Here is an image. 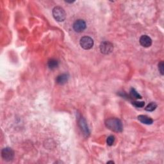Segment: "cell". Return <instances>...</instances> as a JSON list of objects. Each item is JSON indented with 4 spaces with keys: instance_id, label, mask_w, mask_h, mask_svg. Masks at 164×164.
Here are the masks:
<instances>
[{
    "instance_id": "1",
    "label": "cell",
    "mask_w": 164,
    "mask_h": 164,
    "mask_svg": "<svg viewBox=\"0 0 164 164\" xmlns=\"http://www.w3.org/2000/svg\"><path fill=\"white\" fill-rule=\"evenodd\" d=\"M105 125L109 129L115 132H122L123 126L122 122L117 118H110L105 121Z\"/></svg>"
},
{
    "instance_id": "2",
    "label": "cell",
    "mask_w": 164,
    "mask_h": 164,
    "mask_svg": "<svg viewBox=\"0 0 164 164\" xmlns=\"http://www.w3.org/2000/svg\"><path fill=\"white\" fill-rule=\"evenodd\" d=\"M53 16L55 20L59 22L64 21L66 17V12L64 9L60 7H55L53 9Z\"/></svg>"
},
{
    "instance_id": "3",
    "label": "cell",
    "mask_w": 164,
    "mask_h": 164,
    "mask_svg": "<svg viewBox=\"0 0 164 164\" xmlns=\"http://www.w3.org/2000/svg\"><path fill=\"white\" fill-rule=\"evenodd\" d=\"M79 44L83 49L88 50V49H90L93 47L94 40L91 37L85 36L82 37V39H80Z\"/></svg>"
},
{
    "instance_id": "4",
    "label": "cell",
    "mask_w": 164,
    "mask_h": 164,
    "mask_svg": "<svg viewBox=\"0 0 164 164\" xmlns=\"http://www.w3.org/2000/svg\"><path fill=\"white\" fill-rule=\"evenodd\" d=\"M100 51L101 53L105 55H108L113 50V45L109 41H104L100 44Z\"/></svg>"
},
{
    "instance_id": "5",
    "label": "cell",
    "mask_w": 164,
    "mask_h": 164,
    "mask_svg": "<svg viewBox=\"0 0 164 164\" xmlns=\"http://www.w3.org/2000/svg\"><path fill=\"white\" fill-rule=\"evenodd\" d=\"M1 156L3 160L5 161L9 162L12 160L14 157V152L12 148L5 147L1 151Z\"/></svg>"
},
{
    "instance_id": "6",
    "label": "cell",
    "mask_w": 164,
    "mask_h": 164,
    "mask_svg": "<svg viewBox=\"0 0 164 164\" xmlns=\"http://www.w3.org/2000/svg\"><path fill=\"white\" fill-rule=\"evenodd\" d=\"M86 22L83 20H76L73 24V28L76 32H82L86 28Z\"/></svg>"
},
{
    "instance_id": "7",
    "label": "cell",
    "mask_w": 164,
    "mask_h": 164,
    "mask_svg": "<svg viewBox=\"0 0 164 164\" xmlns=\"http://www.w3.org/2000/svg\"><path fill=\"white\" fill-rule=\"evenodd\" d=\"M140 44L145 48L150 47L152 44V40L149 36L144 35L140 38Z\"/></svg>"
},
{
    "instance_id": "8",
    "label": "cell",
    "mask_w": 164,
    "mask_h": 164,
    "mask_svg": "<svg viewBox=\"0 0 164 164\" xmlns=\"http://www.w3.org/2000/svg\"><path fill=\"white\" fill-rule=\"evenodd\" d=\"M79 125L80 128H81L82 130L83 131V132L84 133V134L86 136H88L90 133L89 129L88 128V126H87L86 121L83 119V118H81V119H79Z\"/></svg>"
},
{
    "instance_id": "9",
    "label": "cell",
    "mask_w": 164,
    "mask_h": 164,
    "mask_svg": "<svg viewBox=\"0 0 164 164\" xmlns=\"http://www.w3.org/2000/svg\"><path fill=\"white\" fill-rule=\"evenodd\" d=\"M69 75L67 74H62L57 76L56 82L59 85H64L68 81Z\"/></svg>"
},
{
    "instance_id": "10",
    "label": "cell",
    "mask_w": 164,
    "mask_h": 164,
    "mask_svg": "<svg viewBox=\"0 0 164 164\" xmlns=\"http://www.w3.org/2000/svg\"><path fill=\"white\" fill-rule=\"evenodd\" d=\"M137 118H138L139 121H140L141 123L145 124H151L152 123H153V120H152L151 118L149 117L146 116L140 115Z\"/></svg>"
},
{
    "instance_id": "11",
    "label": "cell",
    "mask_w": 164,
    "mask_h": 164,
    "mask_svg": "<svg viewBox=\"0 0 164 164\" xmlns=\"http://www.w3.org/2000/svg\"><path fill=\"white\" fill-rule=\"evenodd\" d=\"M48 66L50 69H55L59 66L58 60L55 59H50L48 62Z\"/></svg>"
},
{
    "instance_id": "12",
    "label": "cell",
    "mask_w": 164,
    "mask_h": 164,
    "mask_svg": "<svg viewBox=\"0 0 164 164\" xmlns=\"http://www.w3.org/2000/svg\"><path fill=\"white\" fill-rule=\"evenodd\" d=\"M157 107V105L156 104V103L155 102H151L150 104H148L147 106L145 108V110L147 112H152Z\"/></svg>"
},
{
    "instance_id": "13",
    "label": "cell",
    "mask_w": 164,
    "mask_h": 164,
    "mask_svg": "<svg viewBox=\"0 0 164 164\" xmlns=\"http://www.w3.org/2000/svg\"><path fill=\"white\" fill-rule=\"evenodd\" d=\"M129 95H130V97L131 98H134V99H141L142 98V96L137 92L136 90L135 89H131L130 92H129Z\"/></svg>"
},
{
    "instance_id": "14",
    "label": "cell",
    "mask_w": 164,
    "mask_h": 164,
    "mask_svg": "<svg viewBox=\"0 0 164 164\" xmlns=\"http://www.w3.org/2000/svg\"><path fill=\"white\" fill-rule=\"evenodd\" d=\"M115 137L113 136V135H110L109 136L108 138H107V140H106V143H107L108 144V146H112V145L113 144L114 142H115Z\"/></svg>"
},
{
    "instance_id": "15",
    "label": "cell",
    "mask_w": 164,
    "mask_h": 164,
    "mask_svg": "<svg viewBox=\"0 0 164 164\" xmlns=\"http://www.w3.org/2000/svg\"><path fill=\"white\" fill-rule=\"evenodd\" d=\"M132 104L133 106H135L137 108H142L145 105V103H144V101H133L132 103Z\"/></svg>"
},
{
    "instance_id": "16",
    "label": "cell",
    "mask_w": 164,
    "mask_h": 164,
    "mask_svg": "<svg viewBox=\"0 0 164 164\" xmlns=\"http://www.w3.org/2000/svg\"><path fill=\"white\" fill-rule=\"evenodd\" d=\"M158 69L160 73H161L162 75H163L164 74V64L163 61H161L159 64H158Z\"/></svg>"
},
{
    "instance_id": "17",
    "label": "cell",
    "mask_w": 164,
    "mask_h": 164,
    "mask_svg": "<svg viewBox=\"0 0 164 164\" xmlns=\"http://www.w3.org/2000/svg\"><path fill=\"white\" fill-rule=\"evenodd\" d=\"M107 163H114V162L113 161H109L107 162Z\"/></svg>"
}]
</instances>
